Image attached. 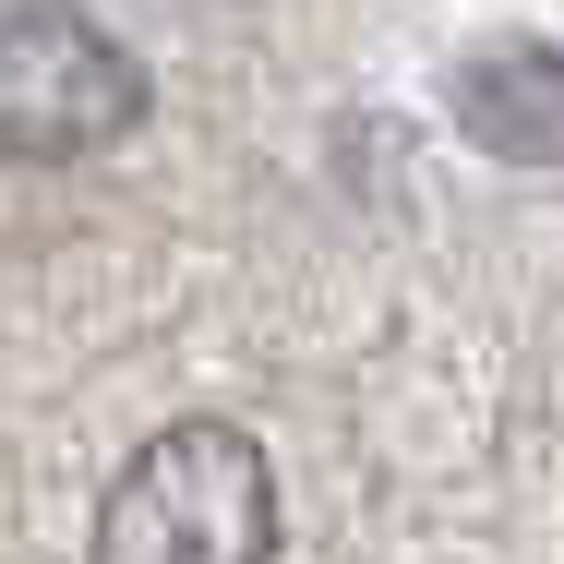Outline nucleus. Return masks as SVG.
I'll use <instances>...</instances> for the list:
<instances>
[{
    "label": "nucleus",
    "instance_id": "nucleus-3",
    "mask_svg": "<svg viewBox=\"0 0 564 564\" xmlns=\"http://www.w3.org/2000/svg\"><path fill=\"white\" fill-rule=\"evenodd\" d=\"M456 132L505 169H564V36H505L456 61Z\"/></svg>",
    "mask_w": 564,
    "mask_h": 564
},
{
    "label": "nucleus",
    "instance_id": "nucleus-2",
    "mask_svg": "<svg viewBox=\"0 0 564 564\" xmlns=\"http://www.w3.org/2000/svg\"><path fill=\"white\" fill-rule=\"evenodd\" d=\"M144 120V61L73 0H0V156H97Z\"/></svg>",
    "mask_w": 564,
    "mask_h": 564
},
{
    "label": "nucleus",
    "instance_id": "nucleus-1",
    "mask_svg": "<svg viewBox=\"0 0 564 564\" xmlns=\"http://www.w3.org/2000/svg\"><path fill=\"white\" fill-rule=\"evenodd\" d=\"M276 553V480L264 445L228 421H169L97 505V564H264Z\"/></svg>",
    "mask_w": 564,
    "mask_h": 564
}]
</instances>
